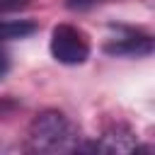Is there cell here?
<instances>
[{"label": "cell", "instance_id": "1", "mask_svg": "<svg viewBox=\"0 0 155 155\" xmlns=\"http://www.w3.org/2000/svg\"><path fill=\"white\" fill-rule=\"evenodd\" d=\"M78 126L58 109H46L36 114L27 131L29 150L34 153H58L78 148Z\"/></svg>", "mask_w": 155, "mask_h": 155}, {"label": "cell", "instance_id": "4", "mask_svg": "<svg viewBox=\"0 0 155 155\" xmlns=\"http://www.w3.org/2000/svg\"><path fill=\"white\" fill-rule=\"evenodd\" d=\"M94 150H104V153H128V150H136V138L131 131L116 126L111 131H107L99 143H94Z\"/></svg>", "mask_w": 155, "mask_h": 155}, {"label": "cell", "instance_id": "6", "mask_svg": "<svg viewBox=\"0 0 155 155\" xmlns=\"http://www.w3.org/2000/svg\"><path fill=\"white\" fill-rule=\"evenodd\" d=\"M7 70H10V58H7L5 51H0V78H2Z\"/></svg>", "mask_w": 155, "mask_h": 155}, {"label": "cell", "instance_id": "3", "mask_svg": "<svg viewBox=\"0 0 155 155\" xmlns=\"http://www.w3.org/2000/svg\"><path fill=\"white\" fill-rule=\"evenodd\" d=\"M102 48L109 56H148L153 53V39L140 31H128L126 36L109 39Z\"/></svg>", "mask_w": 155, "mask_h": 155}, {"label": "cell", "instance_id": "2", "mask_svg": "<svg viewBox=\"0 0 155 155\" xmlns=\"http://www.w3.org/2000/svg\"><path fill=\"white\" fill-rule=\"evenodd\" d=\"M51 56L63 63V65H80L90 58V36L68 22H61L51 29V41H48Z\"/></svg>", "mask_w": 155, "mask_h": 155}, {"label": "cell", "instance_id": "5", "mask_svg": "<svg viewBox=\"0 0 155 155\" xmlns=\"http://www.w3.org/2000/svg\"><path fill=\"white\" fill-rule=\"evenodd\" d=\"M36 22L31 19H7L0 22V44L2 41H17V39H27L36 31Z\"/></svg>", "mask_w": 155, "mask_h": 155}, {"label": "cell", "instance_id": "7", "mask_svg": "<svg viewBox=\"0 0 155 155\" xmlns=\"http://www.w3.org/2000/svg\"><path fill=\"white\" fill-rule=\"evenodd\" d=\"M19 5H24V0H0V10H15Z\"/></svg>", "mask_w": 155, "mask_h": 155}, {"label": "cell", "instance_id": "8", "mask_svg": "<svg viewBox=\"0 0 155 155\" xmlns=\"http://www.w3.org/2000/svg\"><path fill=\"white\" fill-rule=\"evenodd\" d=\"M82 2H90V0H70V7H75V5H82Z\"/></svg>", "mask_w": 155, "mask_h": 155}]
</instances>
